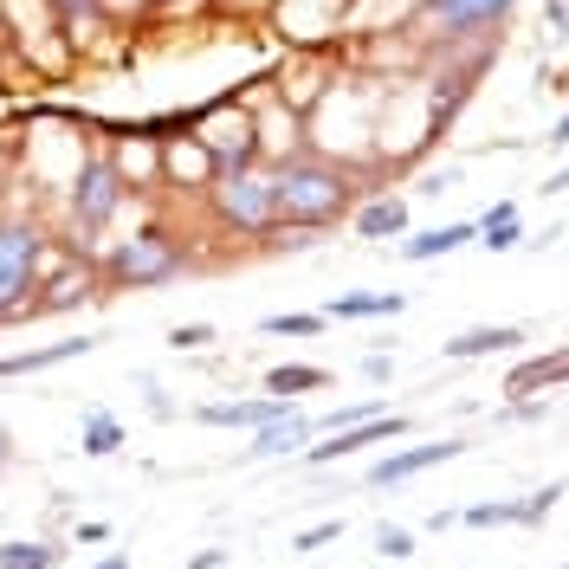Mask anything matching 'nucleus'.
Returning a JSON list of instances; mask_svg holds the SVG:
<instances>
[{
    "instance_id": "4",
    "label": "nucleus",
    "mask_w": 569,
    "mask_h": 569,
    "mask_svg": "<svg viewBox=\"0 0 569 569\" xmlns=\"http://www.w3.org/2000/svg\"><path fill=\"white\" fill-rule=\"evenodd\" d=\"M213 188V220L233 227V233H272L279 213H272V176L259 169H220L208 181Z\"/></svg>"
},
{
    "instance_id": "36",
    "label": "nucleus",
    "mask_w": 569,
    "mask_h": 569,
    "mask_svg": "<svg viewBox=\"0 0 569 569\" xmlns=\"http://www.w3.org/2000/svg\"><path fill=\"white\" fill-rule=\"evenodd\" d=\"M91 569H130V563H123V557H104V563H91Z\"/></svg>"
},
{
    "instance_id": "23",
    "label": "nucleus",
    "mask_w": 569,
    "mask_h": 569,
    "mask_svg": "<svg viewBox=\"0 0 569 569\" xmlns=\"http://www.w3.org/2000/svg\"><path fill=\"white\" fill-rule=\"evenodd\" d=\"M460 518L479 525V531H486V525H525V505H505V498H498V505H466Z\"/></svg>"
},
{
    "instance_id": "3",
    "label": "nucleus",
    "mask_w": 569,
    "mask_h": 569,
    "mask_svg": "<svg viewBox=\"0 0 569 569\" xmlns=\"http://www.w3.org/2000/svg\"><path fill=\"white\" fill-rule=\"evenodd\" d=\"M39 279H46V233L33 220H0V323L33 311Z\"/></svg>"
},
{
    "instance_id": "35",
    "label": "nucleus",
    "mask_w": 569,
    "mask_h": 569,
    "mask_svg": "<svg viewBox=\"0 0 569 569\" xmlns=\"http://www.w3.org/2000/svg\"><path fill=\"white\" fill-rule=\"evenodd\" d=\"M550 142H569V110H563V123H557V130H550Z\"/></svg>"
},
{
    "instance_id": "27",
    "label": "nucleus",
    "mask_w": 569,
    "mask_h": 569,
    "mask_svg": "<svg viewBox=\"0 0 569 569\" xmlns=\"http://www.w3.org/2000/svg\"><path fill=\"white\" fill-rule=\"evenodd\" d=\"M46 7H52L66 27H78V20H98V13H104V0H46Z\"/></svg>"
},
{
    "instance_id": "32",
    "label": "nucleus",
    "mask_w": 569,
    "mask_h": 569,
    "mask_svg": "<svg viewBox=\"0 0 569 569\" xmlns=\"http://www.w3.org/2000/svg\"><path fill=\"white\" fill-rule=\"evenodd\" d=\"M543 13H550V27H557V33L569 39V0H550V7H543Z\"/></svg>"
},
{
    "instance_id": "34",
    "label": "nucleus",
    "mask_w": 569,
    "mask_h": 569,
    "mask_svg": "<svg viewBox=\"0 0 569 569\" xmlns=\"http://www.w3.org/2000/svg\"><path fill=\"white\" fill-rule=\"evenodd\" d=\"M543 188H550V194H563V188H569V169H557V176L543 181Z\"/></svg>"
},
{
    "instance_id": "8",
    "label": "nucleus",
    "mask_w": 569,
    "mask_h": 569,
    "mask_svg": "<svg viewBox=\"0 0 569 569\" xmlns=\"http://www.w3.org/2000/svg\"><path fill=\"white\" fill-rule=\"evenodd\" d=\"M460 453H466V440H427V447H401V453H389V460L369 466V486H376V492H395V486H408L415 472H427V466H440V460H460Z\"/></svg>"
},
{
    "instance_id": "33",
    "label": "nucleus",
    "mask_w": 569,
    "mask_h": 569,
    "mask_svg": "<svg viewBox=\"0 0 569 569\" xmlns=\"http://www.w3.org/2000/svg\"><path fill=\"white\" fill-rule=\"evenodd\" d=\"M227 563V550H201V557H194V569H220Z\"/></svg>"
},
{
    "instance_id": "26",
    "label": "nucleus",
    "mask_w": 569,
    "mask_h": 569,
    "mask_svg": "<svg viewBox=\"0 0 569 569\" xmlns=\"http://www.w3.org/2000/svg\"><path fill=\"white\" fill-rule=\"evenodd\" d=\"M563 492H569L563 479H557V486H543V492H531V498H525V525H543V518L557 511V498H563Z\"/></svg>"
},
{
    "instance_id": "28",
    "label": "nucleus",
    "mask_w": 569,
    "mask_h": 569,
    "mask_svg": "<svg viewBox=\"0 0 569 569\" xmlns=\"http://www.w3.org/2000/svg\"><path fill=\"white\" fill-rule=\"evenodd\" d=\"M369 415H382V401H350V408H337V415H330V433H337V427H356V421H369Z\"/></svg>"
},
{
    "instance_id": "1",
    "label": "nucleus",
    "mask_w": 569,
    "mask_h": 569,
    "mask_svg": "<svg viewBox=\"0 0 569 569\" xmlns=\"http://www.w3.org/2000/svg\"><path fill=\"white\" fill-rule=\"evenodd\" d=\"M350 194H356L350 169H337L323 156H291V162L272 169V213L284 227H330V220L350 213Z\"/></svg>"
},
{
    "instance_id": "31",
    "label": "nucleus",
    "mask_w": 569,
    "mask_h": 569,
    "mask_svg": "<svg viewBox=\"0 0 569 569\" xmlns=\"http://www.w3.org/2000/svg\"><path fill=\"white\" fill-rule=\"evenodd\" d=\"M142 401H149V415H169V395L156 389V376H142Z\"/></svg>"
},
{
    "instance_id": "30",
    "label": "nucleus",
    "mask_w": 569,
    "mask_h": 569,
    "mask_svg": "<svg viewBox=\"0 0 569 569\" xmlns=\"http://www.w3.org/2000/svg\"><path fill=\"white\" fill-rule=\"evenodd\" d=\"M362 376H369V382H389V376H395V356H369V362H362Z\"/></svg>"
},
{
    "instance_id": "16",
    "label": "nucleus",
    "mask_w": 569,
    "mask_h": 569,
    "mask_svg": "<svg viewBox=\"0 0 569 569\" xmlns=\"http://www.w3.org/2000/svg\"><path fill=\"white\" fill-rule=\"evenodd\" d=\"M39 284H52V291H33V311H71V305L91 298V272L84 266H66V272H52V279H39Z\"/></svg>"
},
{
    "instance_id": "38",
    "label": "nucleus",
    "mask_w": 569,
    "mask_h": 569,
    "mask_svg": "<svg viewBox=\"0 0 569 569\" xmlns=\"http://www.w3.org/2000/svg\"><path fill=\"white\" fill-rule=\"evenodd\" d=\"M395 569H401V563H395Z\"/></svg>"
},
{
    "instance_id": "19",
    "label": "nucleus",
    "mask_w": 569,
    "mask_h": 569,
    "mask_svg": "<svg viewBox=\"0 0 569 569\" xmlns=\"http://www.w3.org/2000/svg\"><path fill=\"white\" fill-rule=\"evenodd\" d=\"M123 440H130V433H123V421H117L110 408H91V415H84V453H91V460H110Z\"/></svg>"
},
{
    "instance_id": "10",
    "label": "nucleus",
    "mask_w": 569,
    "mask_h": 569,
    "mask_svg": "<svg viewBox=\"0 0 569 569\" xmlns=\"http://www.w3.org/2000/svg\"><path fill=\"white\" fill-rule=\"evenodd\" d=\"M525 343V330H511V323H479V330H466V337H447L440 356H453V362H472V356H505Z\"/></svg>"
},
{
    "instance_id": "2",
    "label": "nucleus",
    "mask_w": 569,
    "mask_h": 569,
    "mask_svg": "<svg viewBox=\"0 0 569 569\" xmlns=\"http://www.w3.org/2000/svg\"><path fill=\"white\" fill-rule=\"evenodd\" d=\"M181 266H188V252L169 227H137L104 252V279L117 291H162L181 279Z\"/></svg>"
},
{
    "instance_id": "7",
    "label": "nucleus",
    "mask_w": 569,
    "mask_h": 569,
    "mask_svg": "<svg viewBox=\"0 0 569 569\" xmlns=\"http://www.w3.org/2000/svg\"><path fill=\"white\" fill-rule=\"evenodd\" d=\"M408 433V415H369V421H356V427H337L330 440H311L305 447V460L311 466H330V460H350V453H362V447H376V440H401Z\"/></svg>"
},
{
    "instance_id": "13",
    "label": "nucleus",
    "mask_w": 569,
    "mask_h": 569,
    "mask_svg": "<svg viewBox=\"0 0 569 569\" xmlns=\"http://www.w3.org/2000/svg\"><path fill=\"white\" fill-rule=\"evenodd\" d=\"M356 233L362 240H401L408 233V201L401 194H376L369 208H356Z\"/></svg>"
},
{
    "instance_id": "20",
    "label": "nucleus",
    "mask_w": 569,
    "mask_h": 569,
    "mask_svg": "<svg viewBox=\"0 0 569 569\" xmlns=\"http://www.w3.org/2000/svg\"><path fill=\"white\" fill-rule=\"evenodd\" d=\"M266 389L279 395V401H298V395L323 389V369H318V362H279V369L266 376Z\"/></svg>"
},
{
    "instance_id": "24",
    "label": "nucleus",
    "mask_w": 569,
    "mask_h": 569,
    "mask_svg": "<svg viewBox=\"0 0 569 569\" xmlns=\"http://www.w3.org/2000/svg\"><path fill=\"white\" fill-rule=\"evenodd\" d=\"M376 543H382V557H389V563H408V557H415V531H401V525H382Z\"/></svg>"
},
{
    "instance_id": "17",
    "label": "nucleus",
    "mask_w": 569,
    "mask_h": 569,
    "mask_svg": "<svg viewBox=\"0 0 569 569\" xmlns=\"http://www.w3.org/2000/svg\"><path fill=\"white\" fill-rule=\"evenodd\" d=\"M472 247V227L466 220H453V227H433V233H415V240H401V259H447V252H460Z\"/></svg>"
},
{
    "instance_id": "22",
    "label": "nucleus",
    "mask_w": 569,
    "mask_h": 569,
    "mask_svg": "<svg viewBox=\"0 0 569 569\" xmlns=\"http://www.w3.org/2000/svg\"><path fill=\"white\" fill-rule=\"evenodd\" d=\"M59 543H0V569H52Z\"/></svg>"
},
{
    "instance_id": "5",
    "label": "nucleus",
    "mask_w": 569,
    "mask_h": 569,
    "mask_svg": "<svg viewBox=\"0 0 569 569\" xmlns=\"http://www.w3.org/2000/svg\"><path fill=\"white\" fill-rule=\"evenodd\" d=\"M123 194H130V181H123L117 162H104V156L78 162V176H71V227H78L84 240L104 233L110 220H117V208H123Z\"/></svg>"
},
{
    "instance_id": "14",
    "label": "nucleus",
    "mask_w": 569,
    "mask_h": 569,
    "mask_svg": "<svg viewBox=\"0 0 569 569\" xmlns=\"http://www.w3.org/2000/svg\"><path fill=\"white\" fill-rule=\"evenodd\" d=\"M98 350V337H66V343H46V350H27V356H0V382L7 376H33V369H52V362H71V356Z\"/></svg>"
},
{
    "instance_id": "29",
    "label": "nucleus",
    "mask_w": 569,
    "mask_h": 569,
    "mask_svg": "<svg viewBox=\"0 0 569 569\" xmlns=\"http://www.w3.org/2000/svg\"><path fill=\"white\" fill-rule=\"evenodd\" d=\"M337 531H343V525H337V518H323V525H311V531L298 537V550H323V543H337Z\"/></svg>"
},
{
    "instance_id": "11",
    "label": "nucleus",
    "mask_w": 569,
    "mask_h": 569,
    "mask_svg": "<svg viewBox=\"0 0 569 569\" xmlns=\"http://www.w3.org/2000/svg\"><path fill=\"white\" fill-rule=\"evenodd\" d=\"M557 382H569V350L518 362V369L505 376V395H511V401H525V395H543V389H557Z\"/></svg>"
},
{
    "instance_id": "12",
    "label": "nucleus",
    "mask_w": 569,
    "mask_h": 569,
    "mask_svg": "<svg viewBox=\"0 0 569 569\" xmlns=\"http://www.w3.org/2000/svg\"><path fill=\"white\" fill-rule=\"evenodd\" d=\"M291 401H279V395H266V401H208L201 408V427H266L279 421Z\"/></svg>"
},
{
    "instance_id": "18",
    "label": "nucleus",
    "mask_w": 569,
    "mask_h": 569,
    "mask_svg": "<svg viewBox=\"0 0 569 569\" xmlns=\"http://www.w3.org/2000/svg\"><path fill=\"white\" fill-rule=\"evenodd\" d=\"M472 240H479L486 252H511L518 240H525V233H518V208H511V201H498V208L472 227Z\"/></svg>"
},
{
    "instance_id": "25",
    "label": "nucleus",
    "mask_w": 569,
    "mask_h": 569,
    "mask_svg": "<svg viewBox=\"0 0 569 569\" xmlns=\"http://www.w3.org/2000/svg\"><path fill=\"white\" fill-rule=\"evenodd\" d=\"M213 343V323H176V330H169V350H208Z\"/></svg>"
},
{
    "instance_id": "21",
    "label": "nucleus",
    "mask_w": 569,
    "mask_h": 569,
    "mask_svg": "<svg viewBox=\"0 0 569 569\" xmlns=\"http://www.w3.org/2000/svg\"><path fill=\"white\" fill-rule=\"evenodd\" d=\"M323 311H279V318H259V330H266V337H318L323 330Z\"/></svg>"
},
{
    "instance_id": "37",
    "label": "nucleus",
    "mask_w": 569,
    "mask_h": 569,
    "mask_svg": "<svg viewBox=\"0 0 569 569\" xmlns=\"http://www.w3.org/2000/svg\"><path fill=\"white\" fill-rule=\"evenodd\" d=\"M7 453H13V440H7V433H0V460H7Z\"/></svg>"
},
{
    "instance_id": "15",
    "label": "nucleus",
    "mask_w": 569,
    "mask_h": 569,
    "mask_svg": "<svg viewBox=\"0 0 569 569\" xmlns=\"http://www.w3.org/2000/svg\"><path fill=\"white\" fill-rule=\"evenodd\" d=\"M408 298L401 291H343V298H330L323 305V318H343V323H356V318H395Z\"/></svg>"
},
{
    "instance_id": "9",
    "label": "nucleus",
    "mask_w": 569,
    "mask_h": 569,
    "mask_svg": "<svg viewBox=\"0 0 569 569\" xmlns=\"http://www.w3.org/2000/svg\"><path fill=\"white\" fill-rule=\"evenodd\" d=\"M311 433H318V421H311V415L284 408L279 421L259 427V440L247 447V460H291V453H305V447H311Z\"/></svg>"
},
{
    "instance_id": "6",
    "label": "nucleus",
    "mask_w": 569,
    "mask_h": 569,
    "mask_svg": "<svg viewBox=\"0 0 569 569\" xmlns=\"http://www.w3.org/2000/svg\"><path fill=\"white\" fill-rule=\"evenodd\" d=\"M511 7H518V0H427L421 20L440 39H466V33H486L498 20H511Z\"/></svg>"
}]
</instances>
